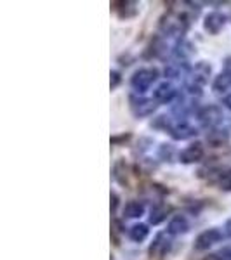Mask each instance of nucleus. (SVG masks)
<instances>
[{"label": "nucleus", "instance_id": "6", "mask_svg": "<svg viewBox=\"0 0 231 260\" xmlns=\"http://www.w3.org/2000/svg\"><path fill=\"white\" fill-rule=\"evenodd\" d=\"M201 158H204V146H201V142H193V144H190L179 153V161L186 163V165L200 161Z\"/></svg>", "mask_w": 231, "mask_h": 260}, {"label": "nucleus", "instance_id": "14", "mask_svg": "<svg viewBox=\"0 0 231 260\" xmlns=\"http://www.w3.org/2000/svg\"><path fill=\"white\" fill-rule=\"evenodd\" d=\"M207 141L214 146H222L229 141V128H212V132L207 136Z\"/></svg>", "mask_w": 231, "mask_h": 260}, {"label": "nucleus", "instance_id": "16", "mask_svg": "<svg viewBox=\"0 0 231 260\" xmlns=\"http://www.w3.org/2000/svg\"><path fill=\"white\" fill-rule=\"evenodd\" d=\"M167 212H169V207H165V205H157V207H153V210L150 213V224L157 225L160 224L167 219Z\"/></svg>", "mask_w": 231, "mask_h": 260}, {"label": "nucleus", "instance_id": "7", "mask_svg": "<svg viewBox=\"0 0 231 260\" xmlns=\"http://www.w3.org/2000/svg\"><path fill=\"white\" fill-rule=\"evenodd\" d=\"M224 23H226L224 14L214 11V12H209V14L205 16L204 28H205V31H209L211 35H217V33H219L222 28H224Z\"/></svg>", "mask_w": 231, "mask_h": 260}, {"label": "nucleus", "instance_id": "3", "mask_svg": "<svg viewBox=\"0 0 231 260\" xmlns=\"http://www.w3.org/2000/svg\"><path fill=\"white\" fill-rule=\"evenodd\" d=\"M162 30L165 31V35L183 37L184 30H186V21H184L181 16L169 14L165 19L162 21Z\"/></svg>", "mask_w": 231, "mask_h": 260}, {"label": "nucleus", "instance_id": "1", "mask_svg": "<svg viewBox=\"0 0 231 260\" xmlns=\"http://www.w3.org/2000/svg\"><path fill=\"white\" fill-rule=\"evenodd\" d=\"M158 78V70L157 68H141L137 71H134L132 78H131V85L136 92H146L153 85V82Z\"/></svg>", "mask_w": 231, "mask_h": 260}, {"label": "nucleus", "instance_id": "2", "mask_svg": "<svg viewBox=\"0 0 231 260\" xmlns=\"http://www.w3.org/2000/svg\"><path fill=\"white\" fill-rule=\"evenodd\" d=\"M198 121L207 128H216L222 121V110L219 106H205L198 111Z\"/></svg>", "mask_w": 231, "mask_h": 260}, {"label": "nucleus", "instance_id": "5", "mask_svg": "<svg viewBox=\"0 0 231 260\" xmlns=\"http://www.w3.org/2000/svg\"><path fill=\"white\" fill-rule=\"evenodd\" d=\"M157 101L145 98H131V110L136 116H148L157 110Z\"/></svg>", "mask_w": 231, "mask_h": 260}, {"label": "nucleus", "instance_id": "17", "mask_svg": "<svg viewBox=\"0 0 231 260\" xmlns=\"http://www.w3.org/2000/svg\"><path fill=\"white\" fill-rule=\"evenodd\" d=\"M219 187H221L222 191H226V192H229V191H231V170H229V172H226V174L221 177V180H219Z\"/></svg>", "mask_w": 231, "mask_h": 260}, {"label": "nucleus", "instance_id": "11", "mask_svg": "<svg viewBox=\"0 0 231 260\" xmlns=\"http://www.w3.org/2000/svg\"><path fill=\"white\" fill-rule=\"evenodd\" d=\"M228 89H231V71L224 70L214 78L212 82V90L214 92H226Z\"/></svg>", "mask_w": 231, "mask_h": 260}, {"label": "nucleus", "instance_id": "10", "mask_svg": "<svg viewBox=\"0 0 231 260\" xmlns=\"http://www.w3.org/2000/svg\"><path fill=\"white\" fill-rule=\"evenodd\" d=\"M188 229H190V222L186 220V217L174 215L169 222V229H167V233L169 234H184V233H188Z\"/></svg>", "mask_w": 231, "mask_h": 260}, {"label": "nucleus", "instance_id": "9", "mask_svg": "<svg viewBox=\"0 0 231 260\" xmlns=\"http://www.w3.org/2000/svg\"><path fill=\"white\" fill-rule=\"evenodd\" d=\"M170 136L176 141H186L196 136V128H193L188 123H178L174 127H170Z\"/></svg>", "mask_w": 231, "mask_h": 260}, {"label": "nucleus", "instance_id": "8", "mask_svg": "<svg viewBox=\"0 0 231 260\" xmlns=\"http://www.w3.org/2000/svg\"><path fill=\"white\" fill-rule=\"evenodd\" d=\"M153 98L157 103H169V101H172L176 98V89H174V85L169 82H163L160 83V85L155 89L153 92Z\"/></svg>", "mask_w": 231, "mask_h": 260}, {"label": "nucleus", "instance_id": "21", "mask_svg": "<svg viewBox=\"0 0 231 260\" xmlns=\"http://www.w3.org/2000/svg\"><path fill=\"white\" fill-rule=\"evenodd\" d=\"M224 231H226V236H229V238H231V219H228V222H226Z\"/></svg>", "mask_w": 231, "mask_h": 260}, {"label": "nucleus", "instance_id": "15", "mask_svg": "<svg viewBox=\"0 0 231 260\" xmlns=\"http://www.w3.org/2000/svg\"><path fill=\"white\" fill-rule=\"evenodd\" d=\"M148 234H150V229L146 224H134L132 228L129 229V238L136 243L145 241L146 238H148Z\"/></svg>", "mask_w": 231, "mask_h": 260}, {"label": "nucleus", "instance_id": "13", "mask_svg": "<svg viewBox=\"0 0 231 260\" xmlns=\"http://www.w3.org/2000/svg\"><path fill=\"white\" fill-rule=\"evenodd\" d=\"M145 205L141 203V201H129V203H125L124 207V217H127V219H139V217L145 213Z\"/></svg>", "mask_w": 231, "mask_h": 260}, {"label": "nucleus", "instance_id": "12", "mask_svg": "<svg viewBox=\"0 0 231 260\" xmlns=\"http://www.w3.org/2000/svg\"><path fill=\"white\" fill-rule=\"evenodd\" d=\"M170 248V240L167 238V234H157V238H155L153 245H151L150 248V253L151 255H163L165 251H169Z\"/></svg>", "mask_w": 231, "mask_h": 260}, {"label": "nucleus", "instance_id": "18", "mask_svg": "<svg viewBox=\"0 0 231 260\" xmlns=\"http://www.w3.org/2000/svg\"><path fill=\"white\" fill-rule=\"evenodd\" d=\"M216 260H231V248H222L216 253Z\"/></svg>", "mask_w": 231, "mask_h": 260}, {"label": "nucleus", "instance_id": "20", "mask_svg": "<svg viewBox=\"0 0 231 260\" xmlns=\"http://www.w3.org/2000/svg\"><path fill=\"white\" fill-rule=\"evenodd\" d=\"M222 104H224L226 108H228V110H231V94H228L224 98V101H222Z\"/></svg>", "mask_w": 231, "mask_h": 260}, {"label": "nucleus", "instance_id": "4", "mask_svg": "<svg viewBox=\"0 0 231 260\" xmlns=\"http://www.w3.org/2000/svg\"><path fill=\"white\" fill-rule=\"evenodd\" d=\"M222 240V233L219 229L212 228L207 229L204 233L198 234V238L195 240V248L196 250H209L211 246H214L216 243H219Z\"/></svg>", "mask_w": 231, "mask_h": 260}, {"label": "nucleus", "instance_id": "19", "mask_svg": "<svg viewBox=\"0 0 231 260\" xmlns=\"http://www.w3.org/2000/svg\"><path fill=\"white\" fill-rule=\"evenodd\" d=\"M119 83H120V73H119V71H111V80H110L111 89H115Z\"/></svg>", "mask_w": 231, "mask_h": 260}]
</instances>
